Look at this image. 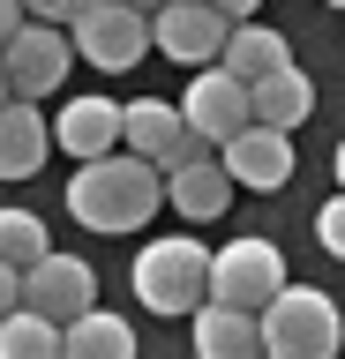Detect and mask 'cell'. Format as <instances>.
Here are the masks:
<instances>
[{
    "mask_svg": "<svg viewBox=\"0 0 345 359\" xmlns=\"http://www.w3.org/2000/svg\"><path fill=\"white\" fill-rule=\"evenodd\" d=\"M173 112H181V128L195 135L203 150H218L226 135L248 128V83H233V75H218V67H195V75H188V97Z\"/></svg>",
    "mask_w": 345,
    "mask_h": 359,
    "instance_id": "9c48e42d",
    "label": "cell"
},
{
    "mask_svg": "<svg viewBox=\"0 0 345 359\" xmlns=\"http://www.w3.org/2000/svg\"><path fill=\"white\" fill-rule=\"evenodd\" d=\"M68 53L91 60V67H105V75L143 67V53H150V15L120 8V0H83L68 15Z\"/></svg>",
    "mask_w": 345,
    "mask_h": 359,
    "instance_id": "5b68a950",
    "label": "cell"
},
{
    "mask_svg": "<svg viewBox=\"0 0 345 359\" xmlns=\"http://www.w3.org/2000/svg\"><path fill=\"white\" fill-rule=\"evenodd\" d=\"M203 269H210V247L203 240L165 232V240H143L136 269H128V292H136L150 314H195V307H203Z\"/></svg>",
    "mask_w": 345,
    "mask_h": 359,
    "instance_id": "3957f363",
    "label": "cell"
},
{
    "mask_svg": "<svg viewBox=\"0 0 345 359\" xmlns=\"http://www.w3.org/2000/svg\"><path fill=\"white\" fill-rule=\"evenodd\" d=\"M271 67H293V45L278 38L271 22H233L226 45H218V75H233V83H263Z\"/></svg>",
    "mask_w": 345,
    "mask_h": 359,
    "instance_id": "9a60e30c",
    "label": "cell"
},
{
    "mask_svg": "<svg viewBox=\"0 0 345 359\" xmlns=\"http://www.w3.org/2000/svg\"><path fill=\"white\" fill-rule=\"evenodd\" d=\"M46 247H53V232L38 210H0V269H30Z\"/></svg>",
    "mask_w": 345,
    "mask_h": 359,
    "instance_id": "ffe728a7",
    "label": "cell"
},
{
    "mask_svg": "<svg viewBox=\"0 0 345 359\" xmlns=\"http://www.w3.org/2000/svg\"><path fill=\"white\" fill-rule=\"evenodd\" d=\"M53 150H68L75 165L120 150V105H113V97H75V105L53 120Z\"/></svg>",
    "mask_w": 345,
    "mask_h": 359,
    "instance_id": "5bb4252c",
    "label": "cell"
},
{
    "mask_svg": "<svg viewBox=\"0 0 345 359\" xmlns=\"http://www.w3.org/2000/svg\"><path fill=\"white\" fill-rule=\"evenodd\" d=\"M210 8H218V15H226V22H248L255 8H263V0H210Z\"/></svg>",
    "mask_w": 345,
    "mask_h": 359,
    "instance_id": "cb8c5ba5",
    "label": "cell"
},
{
    "mask_svg": "<svg viewBox=\"0 0 345 359\" xmlns=\"http://www.w3.org/2000/svg\"><path fill=\"white\" fill-rule=\"evenodd\" d=\"M233 195H240V187L226 180L218 150H195L188 165H173V172H165V202H173V210H181L188 224H210V217H226V210H233Z\"/></svg>",
    "mask_w": 345,
    "mask_h": 359,
    "instance_id": "7c38bea8",
    "label": "cell"
},
{
    "mask_svg": "<svg viewBox=\"0 0 345 359\" xmlns=\"http://www.w3.org/2000/svg\"><path fill=\"white\" fill-rule=\"evenodd\" d=\"M0 359H60V322H46V314H0Z\"/></svg>",
    "mask_w": 345,
    "mask_h": 359,
    "instance_id": "d6986e66",
    "label": "cell"
},
{
    "mask_svg": "<svg viewBox=\"0 0 345 359\" xmlns=\"http://www.w3.org/2000/svg\"><path fill=\"white\" fill-rule=\"evenodd\" d=\"M60 359H136V330L120 314L91 307V314H75V322H60Z\"/></svg>",
    "mask_w": 345,
    "mask_h": 359,
    "instance_id": "ac0fdd59",
    "label": "cell"
},
{
    "mask_svg": "<svg viewBox=\"0 0 345 359\" xmlns=\"http://www.w3.org/2000/svg\"><path fill=\"white\" fill-rule=\"evenodd\" d=\"M15 292H23L30 314H46V322H75V314L98 307V277L83 255H60V247H46L30 269H15Z\"/></svg>",
    "mask_w": 345,
    "mask_h": 359,
    "instance_id": "52a82bcc",
    "label": "cell"
},
{
    "mask_svg": "<svg viewBox=\"0 0 345 359\" xmlns=\"http://www.w3.org/2000/svg\"><path fill=\"white\" fill-rule=\"evenodd\" d=\"M53 157L46 112L23 97H0V180H38V165Z\"/></svg>",
    "mask_w": 345,
    "mask_h": 359,
    "instance_id": "4fadbf2b",
    "label": "cell"
},
{
    "mask_svg": "<svg viewBox=\"0 0 345 359\" xmlns=\"http://www.w3.org/2000/svg\"><path fill=\"white\" fill-rule=\"evenodd\" d=\"M120 142H128V157L158 165V172H173V165H188V157L203 150V142L181 128V112L165 105V97H136V105H120Z\"/></svg>",
    "mask_w": 345,
    "mask_h": 359,
    "instance_id": "8fae6325",
    "label": "cell"
},
{
    "mask_svg": "<svg viewBox=\"0 0 345 359\" xmlns=\"http://www.w3.org/2000/svg\"><path fill=\"white\" fill-rule=\"evenodd\" d=\"M158 202H165V172L143 165V157H128V150L91 157L68 180V217L83 232H143L158 217Z\"/></svg>",
    "mask_w": 345,
    "mask_h": 359,
    "instance_id": "6da1fadb",
    "label": "cell"
},
{
    "mask_svg": "<svg viewBox=\"0 0 345 359\" xmlns=\"http://www.w3.org/2000/svg\"><path fill=\"white\" fill-rule=\"evenodd\" d=\"M68 67H75V53H68V30L60 22H23L15 38L0 45V90L23 97V105L53 97V90L68 83Z\"/></svg>",
    "mask_w": 345,
    "mask_h": 359,
    "instance_id": "8992f818",
    "label": "cell"
},
{
    "mask_svg": "<svg viewBox=\"0 0 345 359\" xmlns=\"http://www.w3.org/2000/svg\"><path fill=\"white\" fill-rule=\"evenodd\" d=\"M120 8H136V15H150V8H158V0H120Z\"/></svg>",
    "mask_w": 345,
    "mask_h": 359,
    "instance_id": "484cf974",
    "label": "cell"
},
{
    "mask_svg": "<svg viewBox=\"0 0 345 359\" xmlns=\"http://www.w3.org/2000/svg\"><path fill=\"white\" fill-rule=\"evenodd\" d=\"M278 285H285V255H278V240H263V232L226 240L210 255V269H203V299L210 307H233V314H255L263 299H278Z\"/></svg>",
    "mask_w": 345,
    "mask_h": 359,
    "instance_id": "277c9868",
    "label": "cell"
},
{
    "mask_svg": "<svg viewBox=\"0 0 345 359\" xmlns=\"http://www.w3.org/2000/svg\"><path fill=\"white\" fill-rule=\"evenodd\" d=\"M195 359H263V337H255V314H233V307H195Z\"/></svg>",
    "mask_w": 345,
    "mask_h": 359,
    "instance_id": "e0dca14e",
    "label": "cell"
},
{
    "mask_svg": "<svg viewBox=\"0 0 345 359\" xmlns=\"http://www.w3.org/2000/svg\"><path fill=\"white\" fill-rule=\"evenodd\" d=\"M330 8H338V0H330Z\"/></svg>",
    "mask_w": 345,
    "mask_h": 359,
    "instance_id": "4316f807",
    "label": "cell"
},
{
    "mask_svg": "<svg viewBox=\"0 0 345 359\" xmlns=\"http://www.w3.org/2000/svg\"><path fill=\"white\" fill-rule=\"evenodd\" d=\"M23 22H30V15H23V0H0V45L15 38V30H23Z\"/></svg>",
    "mask_w": 345,
    "mask_h": 359,
    "instance_id": "603a6c76",
    "label": "cell"
},
{
    "mask_svg": "<svg viewBox=\"0 0 345 359\" xmlns=\"http://www.w3.org/2000/svg\"><path fill=\"white\" fill-rule=\"evenodd\" d=\"M75 8H83V0H23V15H30V22H68Z\"/></svg>",
    "mask_w": 345,
    "mask_h": 359,
    "instance_id": "7402d4cb",
    "label": "cell"
},
{
    "mask_svg": "<svg viewBox=\"0 0 345 359\" xmlns=\"http://www.w3.org/2000/svg\"><path fill=\"white\" fill-rule=\"evenodd\" d=\"M218 165H226L233 187H255V195H278V187H293V135L278 128H240L218 142Z\"/></svg>",
    "mask_w": 345,
    "mask_h": 359,
    "instance_id": "30bf717a",
    "label": "cell"
},
{
    "mask_svg": "<svg viewBox=\"0 0 345 359\" xmlns=\"http://www.w3.org/2000/svg\"><path fill=\"white\" fill-rule=\"evenodd\" d=\"M23 307V292H15V269H0V314H15Z\"/></svg>",
    "mask_w": 345,
    "mask_h": 359,
    "instance_id": "d4e9b609",
    "label": "cell"
},
{
    "mask_svg": "<svg viewBox=\"0 0 345 359\" xmlns=\"http://www.w3.org/2000/svg\"><path fill=\"white\" fill-rule=\"evenodd\" d=\"M226 30L233 22L210 0H158L150 8V45H158L165 60H181V67H210L218 45H226Z\"/></svg>",
    "mask_w": 345,
    "mask_h": 359,
    "instance_id": "ba28073f",
    "label": "cell"
},
{
    "mask_svg": "<svg viewBox=\"0 0 345 359\" xmlns=\"http://www.w3.org/2000/svg\"><path fill=\"white\" fill-rule=\"evenodd\" d=\"M315 247H323V255H345V202L338 195L315 210Z\"/></svg>",
    "mask_w": 345,
    "mask_h": 359,
    "instance_id": "44dd1931",
    "label": "cell"
},
{
    "mask_svg": "<svg viewBox=\"0 0 345 359\" xmlns=\"http://www.w3.org/2000/svg\"><path fill=\"white\" fill-rule=\"evenodd\" d=\"M263 359H338V299L323 285H278V299L255 307Z\"/></svg>",
    "mask_w": 345,
    "mask_h": 359,
    "instance_id": "7a4b0ae2",
    "label": "cell"
},
{
    "mask_svg": "<svg viewBox=\"0 0 345 359\" xmlns=\"http://www.w3.org/2000/svg\"><path fill=\"white\" fill-rule=\"evenodd\" d=\"M308 112H315V83H308L300 67H271L263 83H248V120H255V128L293 135Z\"/></svg>",
    "mask_w": 345,
    "mask_h": 359,
    "instance_id": "2e32d148",
    "label": "cell"
},
{
    "mask_svg": "<svg viewBox=\"0 0 345 359\" xmlns=\"http://www.w3.org/2000/svg\"><path fill=\"white\" fill-rule=\"evenodd\" d=\"M0 97H8V90H0Z\"/></svg>",
    "mask_w": 345,
    "mask_h": 359,
    "instance_id": "83f0119b",
    "label": "cell"
}]
</instances>
